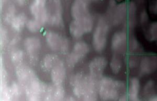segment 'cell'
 I'll list each match as a JSON object with an SVG mask.
<instances>
[{"instance_id": "cell-1", "label": "cell", "mask_w": 157, "mask_h": 101, "mask_svg": "<svg viewBox=\"0 0 157 101\" xmlns=\"http://www.w3.org/2000/svg\"><path fill=\"white\" fill-rule=\"evenodd\" d=\"M73 92L78 98L85 101H95L97 94L93 80L91 78L81 75L75 76L72 80Z\"/></svg>"}, {"instance_id": "cell-2", "label": "cell", "mask_w": 157, "mask_h": 101, "mask_svg": "<svg viewBox=\"0 0 157 101\" xmlns=\"http://www.w3.org/2000/svg\"><path fill=\"white\" fill-rule=\"evenodd\" d=\"M124 85L120 82L112 79L103 78L100 85V95L104 101H115L120 95V91Z\"/></svg>"}, {"instance_id": "cell-3", "label": "cell", "mask_w": 157, "mask_h": 101, "mask_svg": "<svg viewBox=\"0 0 157 101\" xmlns=\"http://www.w3.org/2000/svg\"><path fill=\"white\" fill-rule=\"evenodd\" d=\"M93 28V21L88 17L83 19L75 20L70 25V32L73 37L79 38L83 34L89 33Z\"/></svg>"}, {"instance_id": "cell-4", "label": "cell", "mask_w": 157, "mask_h": 101, "mask_svg": "<svg viewBox=\"0 0 157 101\" xmlns=\"http://www.w3.org/2000/svg\"><path fill=\"white\" fill-rule=\"evenodd\" d=\"M108 27L104 24H100L97 26L93 35V44L95 49L101 52L104 49L106 44Z\"/></svg>"}, {"instance_id": "cell-5", "label": "cell", "mask_w": 157, "mask_h": 101, "mask_svg": "<svg viewBox=\"0 0 157 101\" xmlns=\"http://www.w3.org/2000/svg\"><path fill=\"white\" fill-rule=\"evenodd\" d=\"M89 51L88 45L84 42H78L74 46L73 49L68 57V63L73 66L77 64Z\"/></svg>"}, {"instance_id": "cell-6", "label": "cell", "mask_w": 157, "mask_h": 101, "mask_svg": "<svg viewBox=\"0 0 157 101\" xmlns=\"http://www.w3.org/2000/svg\"><path fill=\"white\" fill-rule=\"evenodd\" d=\"M52 80L56 85H60L64 81L66 76L65 68L63 63L58 61L52 69Z\"/></svg>"}, {"instance_id": "cell-7", "label": "cell", "mask_w": 157, "mask_h": 101, "mask_svg": "<svg viewBox=\"0 0 157 101\" xmlns=\"http://www.w3.org/2000/svg\"><path fill=\"white\" fill-rule=\"evenodd\" d=\"M106 66V61L104 58L98 57L92 61L90 64V70L92 76L95 77L99 76Z\"/></svg>"}, {"instance_id": "cell-8", "label": "cell", "mask_w": 157, "mask_h": 101, "mask_svg": "<svg viewBox=\"0 0 157 101\" xmlns=\"http://www.w3.org/2000/svg\"><path fill=\"white\" fill-rule=\"evenodd\" d=\"M47 42L51 49L54 50L62 49L65 40H63L58 34L49 32L46 35Z\"/></svg>"}, {"instance_id": "cell-9", "label": "cell", "mask_w": 157, "mask_h": 101, "mask_svg": "<svg viewBox=\"0 0 157 101\" xmlns=\"http://www.w3.org/2000/svg\"><path fill=\"white\" fill-rule=\"evenodd\" d=\"M127 43V35L124 32L115 34L112 41L113 49L115 51H122L125 49Z\"/></svg>"}, {"instance_id": "cell-10", "label": "cell", "mask_w": 157, "mask_h": 101, "mask_svg": "<svg viewBox=\"0 0 157 101\" xmlns=\"http://www.w3.org/2000/svg\"><path fill=\"white\" fill-rule=\"evenodd\" d=\"M139 91V81L137 78H132L129 82V99L130 101L138 100Z\"/></svg>"}, {"instance_id": "cell-11", "label": "cell", "mask_w": 157, "mask_h": 101, "mask_svg": "<svg viewBox=\"0 0 157 101\" xmlns=\"http://www.w3.org/2000/svg\"><path fill=\"white\" fill-rule=\"evenodd\" d=\"M25 44L27 51L32 55L38 52L41 46L39 39L36 38H29L25 41Z\"/></svg>"}, {"instance_id": "cell-12", "label": "cell", "mask_w": 157, "mask_h": 101, "mask_svg": "<svg viewBox=\"0 0 157 101\" xmlns=\"http://www.w3.org/2000/svg\"><path fill=\"white\" fill-rule=\"evenodd\" d=\"M154 69V64L150 58L145 57L141 61L140 65V72L147 75L151 72Z\"/></svg>"}, {"instance_id": "cell-13", "label": "cell", "mask_w": 157, "mask_h": 101, "mask_svg": "<svg viewBox=\"0 0 157 101\" xmlns=\"http://www.w3.org/2000/svg\"><path fill=\"white\" fill-rule=\"evenodd\" d=\"M57 59L53 55H49L47 56L44 60V64L47 69H52L56 64L57 63Z\"/></svg>"}, {"instance_id": "cell-14", "label": "cell", "mask_w": 157, "mask_h": 101, "mask_svg": "<svg viewBox=\"0 0 157 101\" xmlns=\"http://www.w3.org/2000/svg\"><path fill=\"white\" fill-rule=\"evenodd\" d=\"M111 68L113 72L117 73L121 69V62L119 59L116 57H113L111 64Z\"/></svg>"}, {"instance_id": "cell-15", "label": "cell", "mask_w": 157, "mask_h": 101, "mask_svg": "<svg viewBox=\"0 0 157 101\" xmlns=\"http://www.w3.org/2000/svg\"><path fill=\"white\" fill-rule=\"evenodd\" d=\"M118 12L116 14V17H115V22L116 24L120 23L121 22L125 17V14H126V6H121L120 7Z\"/></svg>"}, {"instance_id": "cell-16", "label": "cell", "mask_w": 157, "mask_h": 101, "mask_svg": "<svg viewBox=\"0 0 157 101\" xmlns=\"http://www.w3.org/2000/svg\"><path fill=\"white\" fill-rule=\"evenodd\" d=\"M27 26L29 30L33 32H35L39 30L40 25L38 21H31L29 23V25Z\"/></svg>"}, {"instance_id": "cell-17", "label": "cell", "mask_w": 157, "mask_h": 101, "mask_svg": "<svg viewBox=\"0 0 157 101\" xmlns=\"http://www.w3.org/2000/svg\"><path fill=\"white\" fill-rule=\"evenodd\" d=\"M149 35L150 39L155 41L157 38V24H153L149 29Z\"/></svg>"}, {"instance_id": "cell-18", "label": "cell", "mask_w": 157, "mask_h": 101, "mask_svg": "<svg viewBox=\"0 0 157 101\" xmlns=\"http://www.w3.org/2000/svg\"><path fill=\"white\" fill-rule=\"evenodd\" d=\"M138 47V43L135 39H132V41H130V49L132 50L136 49Z\"/></svg>"}]
</instances>
